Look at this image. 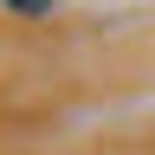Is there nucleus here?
<instances>
[{"mask_svg":"<svg viewBox=\"0 0 155 155\" xmlns=\"http://www.w3.org/2000/svg\"><path fill=\"white\" fill-rule=\"evenodd\" d=\"M7 7H13V13H45L52 0H7Z\"/></svg>","mask_w":155,"mask_h":155,"instance_id":"obj_1","label":"nucleus"}]
</instances>
